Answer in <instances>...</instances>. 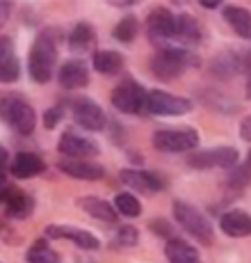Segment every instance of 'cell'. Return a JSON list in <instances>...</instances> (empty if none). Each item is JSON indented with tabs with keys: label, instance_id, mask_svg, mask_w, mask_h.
Segmentation results:
<instances>
[{
	"label": "cell",
	"instance_id": "9c48e42d",
	"mask_svg": "<svg viewBox=\"0 0 251 263\" xmlns=\"http://www.w3.org/2000/svg\"><path fill=\"white\" fill-rule=\"evenodd\" d=\"M71 117L85 130H103L108 126V117H105L103 108L89 96H78L71 101Z\"/></svg>",
	"mask_w": 251,
	"mask_h": 263
},
{
	"label": "cell",
	"instance_id": "2e32d148",
	"mask_svg": "<svg viewBox=\"0 0 251 263\" xmlns=\"http://www.w3.org/2000/svg\"><path fill=\"white\" fill-rule=\"evenodd\" d=\"M3 204H5L7 215L14 217V220H23V217H28L34 209V199L28 192H23L18 188H7V192H5V197H3Z\"/></svg>",
	"mask_w": 251,
	"mask_h": 263
},
{
	"label": "cell",
	"instance_id": "4fadbf2b",
	"mask_svg": "<svg viewBox=\"0 0 251 263\" xmlns=\"http://www.w3.org/2000/svg\"><path fill=\"white\" fill-rule=\"evenodd\" d=\"M119 179H121L128 188L144 192V195H153V192H160L164 188V181L160 179L158 174L144 172V170H121Z\"/></svg>",
	"mask_w": 251,
	"mask_h": 263
},
{
	"label": "cell",
	"instance_id": "603a6c76",
	"mask_svg": "<svg viewBox=\"0 0 251 263\" xmlns=\"http://www.w3.org/2000/svg\"><path fill=\"white\" fill-rule=\"evenodd\" d=\"M174 39L183 44H199L201 42V25L192 14H176V30Z\"/></svg>",
	"mask_w": 251,
	"mask_h": 263
},
{
	"label": "cell",
	"instance_id": "7402d4cb",
	"mask_svg": "<svg viewBox=\"0 0 251 263\" xmlns=\"http://www.w3.org/2000/svg\"><path fill=\"white\" fill-rule=\"evenodd\" d=\"M96 28L89 23H78L69 34V46L75 53H89L94 46H96Z\"/></svg>",
	"mask_w": 251,
	"mask_h": 263
},
{
	"label": "cell",
	"instance_id": "30bf717a",
	"mask_svg": "<svg viewBox=\"0 0 251 263\" xmlns=\"http://www.w3.org/2000/svg\"><path fill=\"white\" fill-rule=\"evenodd\" d=\"M57 151L69 160H92V158H96L98 156L96 142H92V140L73 133V130H67V133L59 138Z\"/></svg>",
	"mask_w": 251,
	"mask_h": 263
},
{
	"label": "cell",
	"instance_id": "cb8c5ba5",
	"mask_svg": "<svg viewBox=\"0 0 251 263\" xmlns=\"http://www.w3.org/2000/svg\"><path fill=\"white\" fill-rule=\"evenodd\" d=\"M164 254H167L169 263H194L199 261V252L194 245H190L183 238H169L164 245Z\"/></svg>",
	"mask_w": 251,
	"mask_h": 263
},
{
	"label": "cell",
	"instance_id": "277c9868",
	"mask_svg": "<svg viewBox=\"0 0 251 263\" xmlns=\"http://www.w3.org/2000/svg\"><path fill=\"white\" fill-rule=\"evenodd\" d=\"M174 217L190 236H194L201 245L210 247L215 240V231L210 220L205 217L197 206L187 204V201H174Z\"/></svg>",
	"mask_w": 251,
	"mask_h": 263
},
{
	"label": "cell",
	"instance_id": "ffe728a7",
	"mask_svg": "<svg viewBox=\"0 0 251 263\" xmlns=\"http://www.w3.org/2000/svg\"><path fill=\"white\" fill-rule=\"evenodd\" d=\"M224 18L231 25L238 37L242 39H251V12L240 5H226L224 7Z\"/></svg>",
	"mask_w": 251,
	"mask_h": 263
},
{
	"label": "cell",
	"instance_id": "1f68e13d",
	"mask_svg": "<svg viewBox=\"0 0 251 263\" xmlns=\"http://www.w3.org/2000/svg\"><path fill=\"white\" fill-rule=\"evenodd\" d=\"M62 117H64V108L62 105H53V108H48L46 115H44V126H46V128H55Z\"/></svg>",
	"mask_w": 251,
	"mask_h": 263
},
{
	"label": "cell",
	"instance_id": "484cf974",
	"mask_svg": "<svg viewBox=\"0 0 251 263\" xmlns=\"http://www.w3.org/2000/svg\"><path fill=\"white\" fill-rule=\"evenodd\" d=\"M210 71H213V76H217L219 80H231L233 76H238L240 73L238 50H224V53H219L213 60V64H210Z\"/></svg>",
	"mask_w": 251,
	"mask_h": 263
},
{
	"label": "cell",
	"instance_id": "d4e9b609",
	"mask_svg": "<svg viewBox=\"0 0 251 263\" xmlns=\"http://www.w3.org/2000/svg\"><path fill=\"white\" fill-rule=\"evenodd\" d=\"M92 64L98 73L117 76L123 69V55L119 50H96L92 58Z\"/></svg>",
	"mask_w": 251,
	"mask_h": 263
},
{
	"label": "cell",
	"instance_id": "d6986e66",
	"mask_svg": "<svg viewBox=\"0 0 251 263\" xmlns=\"http://www.w3.org/2000/svg\"><path fill=\"white\" fill-rule=\"evenodd\" d=\"M78 206L85 211V213H89L100 222H108V224H114V222H117L119 213L114 211V206L110 204V201L100 199V197H80Z\"/></svg>",
	"mask_w": 251,
	"mask_h": 263
},
{
	"label": "cell",
	"instance_id": "8d00e7d4",
	"mask_svg": "<svg viewBox=\"0 0 251 263\" xmlns=\"http://www.w3.org/2000/svg\"><path fill=\"white\" fill-rule=\"evenodd\" d=\"M9 163V154H7V149L5 146H0V172L5 170V165Z\"/></svg>",
	"mask_w": 251,
	"mask_h": 263
},
{
	"label": "cell",
	"instance_id": "ba28073f",
	"mask_svg": "<svg viewBox=\"0 0 251 263\" xmlns=\"http://www.w3.org/2000/svg\"><path fill=\"white\" fill-rule=\"evenodd\" d=\"M144 99H147V92L133 78H126L112 92V105L123 115H139L144 110Z\"/></svg>",
	"mask_w": 251,
	"mask_h": 263
},
{
	"label": "cell",
	"instance_id": "8fae6325",
	"mask_svg": "<svg viewBox=\"0 0 251 263\" xmlns=\"http://www.w3.org/2000/svg\"><path fill=\"white\" fill-rule=\"evenodd\" d=\"M174 30H176V14H172L169 9H153L147 16V34L155 46L162 48L164 42L174 39Z\"/></svg>",
	"mask_w": 251,
	"mask_h": 263
},
{
	"label": "cell",
	"instance_id": "7a4b0ae2",
	"mask_svg": "<svg viewBox=\"0 0 251 263\" xmlns=\"http://www.w3.org/2000/svg\"><path fill=\"white\" fill-rule=\"evenodd\" d=\"M194 64H199V60L190 50L162 46L151 60V73L158 80H174L178 76H183L187 67H194Z\"/></svg>",
	"mask_w": 251,
	"mask_h": 263
},
{
	"label": "cell",
	"instance_id": "83f0119b",
	"mask_svg": "<svg viewBox=\"0 0 251 263\" xmlns=\"http://www.w3.org/2000/svg\"><path fill=\"white\" fill-rule=\"evenodd\" d=\"M249 183H251V167L247 163H238L235 167L228 170V176H226V185H228V190L240 192V190L247 188Z\"/></svg>",
	"mask_w": 251,
	"mask_h": 263
},
{
	"label": "cell",
	"instance_id": "4dcf8cb0",
	"mask_svg": "<svg viewBox=\"0 0 251 263\" xmlns=\"http://www.w3.org/2000/svg\"><path fill=\"white\" fill-rule=\"evenodd\" d=\"M139 242V231L130 224H121L117 229V245L119 247H133Z\"/></svg>",
	"mask_w": 251,
	"mask_h": 263
},
{
	"label": "cell",
	"instance_id": "5bb4252c",
	"mask_svg": "<svg viewBox=\"0 0 251 263\" xmlns=\"http://www.w3.org/2000/svg\"><path fill=\"white\" fill-rule=\"evenodd\" d=\"M57 170L64 172L67 176H73V179L80 181H98L105 176V167L94 160H69L62 158L57 163Z\"/></svg>",
	"mask_w": 251,
	"mask_h": 263
},
{
	"label": "cell",
	"instance_id": "9a60e30c",
	"mask_svg": "<svg viewBox=\"0 0 251 263\" xmlns=\"http://www.w3.org/2000/svg\"><path fill=\"white\" fill-rule=\"evenodd\" d=\"M21 76L18 58L14 53V42L5 34H0V83H16Z\"/></svg>",
	"mask_w": 251,
	"mask_h": 263
},
{
	"label": "cell",
	"instance_id": "e0dca14e",
	"mask_svg": "<svg viewBox=\"0 0 251 263\" xmlns=\"http://www.w3.org/2000/svg\"><path fill=\"white\" fill-rule=\"evenodd\" d=\"M57 80L64 89H80L89 83V71L87 64L80 62V60H69V62L62 64L57 73Z\"/></svg>",
	"mask_w": 251,
	"mask_h": 263
},
{
	"label": "cell",
	"instance_id": "f546056e",
	"mask_svg": "<svg viewBox=\"0 0 251 263\" xmlns=\"http://www.w3.org/2000/svg\"><path fill=\"white\" fill-rule=\"evenodd\" d=\"M112 34H114V39H117V42L130 44V42H133V39L139 34V21H137L135 16H123L121 21L114 25Z\"/></svg>",
	"mask_w": 251,
	"mask_h": 263
},
{
	"label": "cell",
	"instance_id": "ab89813d",
	"mask_svg": "<svg viewBox=\"0 0 251 263\" xmlns=\"http://www.w3.org/2000/svg\"><path fill=\"white\" fill-rule=\"evenodd\" d=\"M247 99H251V80L247 83Z\"/></svg>",
	"mask_w": 251,
	"mask_h": 263
},
{
	"label": "cell",
	"instance_id": "7c38bea8",
	"mask_svg": "<svg viewBox=\"0 0 251 263\" xmlns=\"http://www.w3.org/2000/svg\"><path fill=\"white\" fill-rule=\"evenodd\" d=\"M46 238L53 240H71L73 245H78L80 250L87 252H96L100 247L98 238L92 234V231L78 229V227H69V224H48L46 227Z\"/></svg>",
	"mask_w": 251,
	"mask_h": 263
},
{
	"label": "cell",
	"instance_id": "60d3db41",
	"mask_svg": "<svg viewBox=\"0 0 251 263\" xmlns=\"http://www.w3.org/2000/svg\"><path fill=\"white\" fill-rule=\"evenodd\" d=\"M194 263H201V261H194Z\"/></svg>",
	"mask_w": 251,
	"mask_h": 263
},
{
	"label": "cell",
	"instance_id": "e575fe53",
	"mask_svg": "<svg viewBox=\"0 0 251 263\" xmlns=\"http://www.w3.org/2000/svg\"><path fill=\"white\" fill-rule=\"evenodd\" d=\"M9 14H12V3H7V0H0V30H3L5 23L9 21Z\"/></svg>",
	"mask_w": 251,
	"mask_h": 263
},
{
	"label": "cell",
	"instance_id": "6da1fadb",
	"mask_svg": "<svg viewBox=\"0 0 251 263\" xmlns=\"http://www.w3.org/2000/svg\"><path fill=\"white\" fill-rule=\"evenodd\" d=\"M57 62V34L53 30H44L37 34L30 48V78L34 83H48L53 78V67Z\"/></svg>",
	"mask_w": 251,
	"mask_h": 263
},
{
	"label": "cell",
	"instance_id": "f1b7e54d",
	"mask_svg": "<svg viewBox=\"0 0 251 263\" xmlns=\"http://www.w3.org/2000/svg\"><path fill=\"white\" fill-rule=\"evenodd\" d=\"M114 211L126 217H137L142 213V204H139V199L135 195H130V192H119V195L114 197Z\"/></svg>",
	"mask_w": 251,
	"mask_h": 263
},
{
	"label": "cell",
	"instance_id": "3957f363",
	"mask_svg": "<svg viewBox=\"0 0 251 263\" xmlns=\"http://www.w3.org/2000/svg\"><path fill=\"white\" fill-rule=\"evenodd\" d=\"M0 119L12 126L18 135H32L37 126L34 108L18 96H0Z\"/></svg>",
	"mask_w": 251,
	"mask_h": 263
},
{
	"label": "cell",
	"instance_id": "d590c367",
	"mask_svg": "<svg viewBox=\"0 0 251 263\" xmlns=\"http://www.w3.org/2000/svg\"><path fill=\"white\" fill-rule=\"evenodd\" d=\"M240 135H242V140L251 142V115H247L242 119V124H240Z\"/></svg>",
	"mask_w": 251,
	"mask_h": 263
},
{
	"label": "cell",
	"instance_id": "44dd1931",
	"mask_svg": "<svg viewBox=\"0 0 251 263\" xmlns=\"http://www.w3.org/2000/svg\"><path fill=\"white\" fill-rule=\"evenodd\" d=\"M46 170V163L39 158L37 154H30V151H21L16 154L12 163V174L16 179H30V176H37Z\"/></svg>",
	"mask_w": 251,
	"mask_h": 263
},
{
	"label": "cell",
	"instance_id": "5b68a950",
	"mask_svg": "<svg viewBox=\"0 0 251 263\" xmlns=\"http://www.w3.org/2000/svg\"><path fill=\"white\" fill-rule=\"evenodd\" d=\"M144 110L158 117H180L192 110V101L185 96H174L162 89H149L144 99Z\"/></svg>",
	"mask_w": 251,
	"mask_h": 263
},
{
	"label": "cell",
	"instance_id": "ac0fdd59",
	"mask_svg": "<svg viewBox=\"0 0 251 263\" xmlns=\"http://www.w3.org/2000/svg\"><path fill=\"white\" fill-rule=\"evenodd\" d=\"M219 227L226 236H233V238H244V236H251V215L244 213V211H228V213L222 215L219 220Z\"/></svg>",
	"mask_w": 251,
	"mask_h": 263
},
{
	"label": "cell",
	"instance_id": "f35d334b",
	"mask_svg": "<svg viewBox=\"0 0 251 263\" xmlns=\"http://www.w3.org/2000/svg\"><path fill=\"white\" fill-rule=\"evenodd\" d=\"M78 263H96L94 259H78Z\"/></svg>",
	"mask_w": 251,
	"mask_h": 263
},
{
	"label": "cell",
	"instance_id": "52a82bcc",
	"mask_svg": "<svg viewBox=\"0 0 251 263\" xmlns=\"http://www.w3.org/2000/svg\"><path fill=\"white\" fill-rule=\"evenodd\" d=\"M201 142L199 133L194 128H180V130H155L153 133V146L158 151L167 154H183V151L197 149Z\"/></svg>",
	"mask_w": 251,
	"mask_h": 263
},
{
	"label": "cell",
	"instance_id": "836d02e7",
	"mask_svg": "<svg viewBox=\"0 0 251 263\" xmlns=\"http://www.w3.org/2000/svg\"><path fill=\"white\" fill-rule=\"evenodd\" d=\"M151 229H153V231H155V234H158V236H162V234H164V238H169V236H174L172 227H169V224H167V222H164V220H155L153 224H151Z\"/></svg>",
	"mask_w": 251,
	"mask_h": 263
},
{
	"label": "cell",
	"instance_id": "74e56055",
	"mask_svg": "<svg viewBox=\"0 0 251 263\" xmlns=\"http://www.w3.org/2000/svg\"><path fill=\"white\" fill-rule=\"evenodd\" d=\"M201 7H205V9H217L219 3H201Z\"/></svg>",
	"mask_w": 251,
	"mask_h": 263
},
{
	"label": "cell",
	"instance_id": "d6a6232c",
	"mask_svg": "<svg viewBox=\"0 0 251 263\" xmlns=\"http://www.w3.org/2000/svg\"><path fill=\"white\" fill-rule=\"evenodd\" d=\"M238 67L240 73H247L251 80V50H238Z\"/></svg>",
	"mask_w": 251,
	"mask_h": 263
},
{
	"label": "cell",
	"instance_id": "4316f807",
	"mask_svg": "<svg viewBox=\"0 0 251 263\" xmlns=\"http://www.w3.org/2000/svg\"><path fill=\"white\" fill-rule=\"evenodd\" d=\"M25 261H28V263H62V256H59L53 247H48L46 238H41V240H37L28 250Z\"/></svg>",
	"mask_w": 251,
	"mask_h": 263
},
{
	"label": "cell",
	"instance_id": "8992f818",
	"mask_svg": "<svg viewBox=\"0 0 251 263\" xmlns=\"http://www.w3.org/2000/svg\"><path fill=\"white\" fill-rule=\"evenodd\" d=\"M240 160V154L235 146H217V149H203L194 151L187 156V165L194 170H210V167H222L231 170L235 167Z\"/></svg>",
	"mask_w": 251,
	"mask_h": 263
}]
</instances>
